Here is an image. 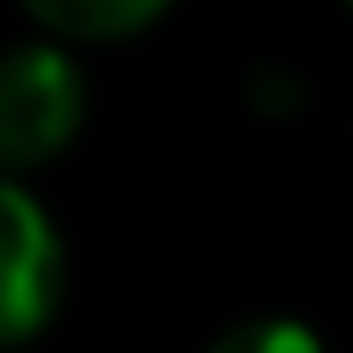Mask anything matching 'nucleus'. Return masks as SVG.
I'll list each match as a JSON object with an SVG mask.
<instances>
[{
    "label": "nucleus",
    "mask_w": 353,
    "mask_h": 353,
    "mask_svg": "<svg viewBox=\"0 0 353 353\" xmlns=\"http://www.w3.org/2000/svg\"><path fill=\"white\" fill-rule=\"evenodd\" d=\"M19 6L62 43H118L149 31L174 0H19Z\"/></svg>",
    "instance_id": "3"
},
{
    "label": "nucleus",
    "mask_w": 353,
    "mask_h": 353,
    "mask_svg": "<svg viewBox=\"0 0 353 353\" xmlns=\"http://www.w3.org/2000/svg\"><path fill=\"white\" fill-rule=\"evenodd\" d=\"M62 304V236L43 205L0 174V347H19L50 329Z\"/></svg>",
    "instance_id": "2"
},
{
    "label": "nucleus",
    "mask_w": 353,
    "mask_h": 353,
    "mask_svg": "<svg viewBox=\"0 0 353 353\" xmlns=\"http://www.w3.org/2000/svg\"><path fill=\"white\" fill-rule=\"evenodd\" d=\"M87 118V74L56 43H19L0 56V174L56 161Z\"/></svg>",
    "instance_id": "1"
},
{
    "label": "nucleus",
    "mask_w": 353,
    "mask_h": 353,
    "mask_svg": "<svg viewBox=\"0 0 353 353\" xmlns=\"http://www.w3.org/2000/svg\"><path fill=\"white\" fill-rule=\"evenodd\" d=\"M205 353H323V341L304 329V323H279V316H261V323H242L230 335H217Z\"/></svg>",
    "instance_id": "4"
}]
</instances>
